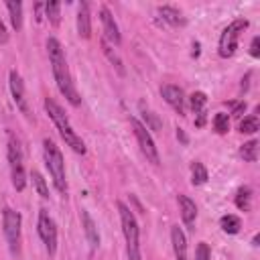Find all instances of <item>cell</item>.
<instances>
[{
    "instance_id": "30bf717a",
    "label": "cell",
    "mask_w": 260,
    "mask_h": 260,
    "mask_svg": "<svg viewBox=\"0 0 260 260\" xmlns=\"http://www.w3.org/2000/svg\"><path fill=\"white\" fill-rule=\"evenodd\" d=\"M8 85H10V93H12V100H14L16 108H18L24 116H28V102H26L24 83H22V77H20V73H18L16 69L10 71V75H8Z\"/></svg>"
},
{
    "instance_id": "6da1fadb",
    "label": "cell",
    "mask_w": 260,
    "mask_h": 260,
    "mask_svg": "<svg viewBox=\"0 0 260 260\" xmlns=\"http://www.w3.org/2000/svg\"><path fill=\"white\" fill-rule=\"evenodd\" d=\"M47 53H49L51 69H53V75H55L59 91L63 93V98L71 106L77 108L81 104V95L75 89V83H73V77H71V71H69V65H67V59H65V51H63L61 43L55 37L47 39Z\"/></svg>"
},
{
    "instance_id": "9a60e30c",
    "label": "cell",
    "mask_w": 260,
    "mask_h": 260,
    "mask_svg": "<svg viewBox=\"0 0 260 260\" xmlns=\"http://www.w3.org/2000/svg\"><path fill=\"white\" fill-rule=\"evenodd\" d=\"M79 217H81V228H83V232H85V238H87L89 246H91V248H98V246H100V234H98V225H95L93 217H91L85 209H81Z\"/></svg>"
},
{
    "instance_id": "4316f807",
    "label": "cell",
    "mask_w": 260,
    "mask_h": 260,
    "mask_svg": "<svg viewBox=\"0 0 260 260\" xmlns=\"http://www.w3.org/2000/svg\"><path fill=\"white\" fill-rule=\"evenodd\" d=\"M258 128H260L258 116H246V118L240 122V126H238V130H240L242 134H254Z\"/></svg>"
},
{
    "instance_id": "e0dca14e",
    "label": "cell",
    "mask_w": 260,
    "mask_h": 260,
    "mask_svg": "<svg viewBox=\"0 0 260 260\" xmlns=\"http://www.w3.org/2000/svg\"><path fill=\"white\" fill-rule=\"evenodd\" d=\"M158 14H160L162 20L169 22L171 26H183V24H185V18H183L181 10H177L175 6H169V4L158 6Z\"/></svg>"
},
{
    "instance_id": "f1b7e54d",
    "label": "cell",
    "mask_w": 260,
    "mask_h": 260,
    "mask_svg": "<svg viewBox=\"0 0 260 260\" xmlns=\"http://www.w3.org/2000/svg\"><path fill=\"white\" fill-rule=\"evenodd\" d=\"M142 118H144V126H146V130H160V120H158V116L154 114V112H150V110H142Z\"/></svg>"
},
{
    "instance_id": "3957f363",
    "label": "cell",
    "mask_w": 260,
    "mask_h": 260,
    "mask_svg": "<svg viewBox=\"0 0 260 260\" xmlns=\"http://www.w3.org/2000/svg\"><path fill=\"white\" fill-rule=\"evenodd\" d=\"M116 207H118V213H120L122 234H124V240H126V256H128V260H142V254H140V228H138V221H136L132 209H130L124 201H118Z\"/></svg>"
},
{
    "instance_id": "8fae6325",
    "label": "cell",
    "mask_w": 260,
    "mask_h": 260,
    "mask_svg": "<svg viewBox=\"0 0 260 260\" xmlns=\"http://www.w3.org/2000/svg\"><path fill=\"white\" fill-rule=\"evenodd\" d=\"M100 20H102V28H104V39L110 41L112 45H120V41H122L120 28H118L114 14L110 12L108 6H100Z\"/></svg>"
},
{
    "instance_id": "1f68e13d",
    "label": "cell",
    "mask_w": 260,
    "mask_h": 260,
    "mask_svg": "<svg viewBox=\"0 0 260 260\" xmlns=\"http://www.w3.org/2000/svg\"><path fill=\"white\" fill-rule=\"evenodd\" d=\"M230 106L234 108V110H232L234 116H242V112L246 110V102H230Z\"/></svg>"
},
{
    "instance_id": "8992f818",
    "label": "cell",
    "mask_w": 260,
    "mask_h": 260,
    "mask_svg": "<svg viewBox=\"0 0 260 260\" xmlns=\"http://www.w3.org/2000/svg\"><path fill=\"white\" fill-rule=\"evenodd\" d=\"M246 28H248V20H246V18H236L234 22H230V24L223 28V32H221V37H219V45H217L219 57L228 59V57H232V55L236 53L238 41H240V37H242V32H244Z\"/></svg>"
},
{
    "instance_id": "603a6c76",
    "label": "cell",
    "mask_w": 260,
    "mask_h": 260,
    "mask_svg": "<svg viewBox=\"0 0 260 260\" xmlns=\"http://www.w3.org/2000/svg\"><path fill=\"white\" fill-rule=\"evenodd\" d=\"M45 16L53 26H59L61 22V2H45Z\"/></svg>"
},
{
    "instance_id": "5b68a950",
    "label": "cell",
    "mask_w": 260,
    "mask_h": 260,
    "mask_svg": "<svg viewBox=\"0 0 260 260\" xmlns=\"http://www.w3.org/2000/svg\"><path fill=\"white\" fill-rule=\"evenodd\" d=\"M6 156H8L12 187H14L16 191H24V187H26V171H24V162H22V148H20V142H18L12 134L8 136Z\"/></svg>"
},
{
    "instance_id": "d590c367",
    "label": "cell",
    "mask_w": 260,
    "mask_h": 260,
    "mask_svg": "<svg viewBox=\"0 0 260 260\" xmlns=\"http://www.w3.org/2000/svg\"><path fill=\"white\" fill-rule=\"evenodd\" d=\"M258 240H260V238H258V234H256V236L252 238V246H258Z\"/></svg>"
},
{
    "instance_id": "2e32d148",
    "label": "cell",
    "mask_w": 260,
    "mask_h": 260,
    "mask_svg": "<svg viewBox=\"0 0 260 260\" xmlns=\"http://www.w3.org/2000/svg\"><path fill=\"white\" fill-rule=\"evenodd\" d=\"M171 242L177 260H187V238L179 225H171Z\"/></svg>"
},
{
    "instance_id": "4dcf8cb0",
    "label": "cell",
    "mask_w": 260,
    "mask_h": 260,
    "mask_svg": "<svg viewBox=\"0 0 260 260\" xmlns=\"http://www.w3.org/2000/svg\"><path fill=\"white\" fill-rule=\"evenodd\" d=\"M250 55H252L254 59L260 57V37H254V39H252V43H250Z\"/></svg>"
},
{
    "instance_id": "7c38bea8",
    "label": "cell",
    "mask_w": 260,
    "mask_h": 260,
    "mask_svg": "<svg viewBox=\"0 0 260 260\" xmlns=\"http://www.w3.org/2000/svg\"><path fill=\"white\" fill-rule=\"evenodd\" d=\"M160 93H162L165 102H167L179 116H183V112H185V93H183V89H181L179 85L167 83V85L160 87Z\"/></svg>"
},
{
    "instance_id": "f546056e",
    "label": "cell",
    "mask_w": 260,
    "mask_h": 260,
    "mask_svg": "<svg viewBox=\"0 0 260 260\" xmlns=\"http://www.w3.org/2000/svg\"><path fill=\"white\" fill-rule=\"evenodd\" d=\"M209 258H211V250L207 242H199L195 248V260H209Z\"/></svg>"
},
{
    "instance_id": "ba28073f",
    "label": "cell",
    "mask_w": 260,
    "mask_h": 260,
    "mask_svg": "<svg viewBox=\"0 0 260 260\" xmlns=\"http://www.w3.org/2000/svg\"><path fill=\"white\" fill-rule=\"evenodd\" d=\"M130 126H132V132H134V136H136V140H138V146H140L142 154L146 156V160L152 162V165H160V156H158L156 144H154L150 132L146 130V126H144L138 118H134V116L130 118Z\"/></svg>"
},
{
    "instance_id": "836d02e7",
    "label": "cell",
    "mask_w": 260,
    "mask_h": 260,
    "mask_svg": "<svg viewBox=\"0 0 260 260\" xmlns=\"http://www.w3.org/2000/svg\"><path fill=\"white\" fill-rule=\"evenodd\" d=\"M177 138H179V140H181L183 144H187V142H189V138H187V134H185V132H183L181 128H177Z\"/></svg>"
},
{
    "instance_id": "7402d4cb",
    "label": "cell",
    "mask_w": 260,
    "mask_h": 260,
    "mask_svg": "<svg viewBox=\"0 0 260 260\" xmlns=\"http://www.w3.org/2000/svg\"><path fill=\"white\" fill-rule=\"evenodd\" d=\"M100 43H102V51H104V55H106V57L110 59V63H112V65L118 69V73H120V75H124V73H126V69H124V63H122V59H120V57L114 53V49L108 45V41H106V39H102Z\"/></svg>"
},
{
    "instance_id": "83f0119b",
    "label": "cell",
    "mask_w": 260,
    "mask_h": 260,
    "mask_svg": "<svg viewBox=\"0 0 260 260\" xmlns=\"http://www.w3.org/2000/svg\"><path fill=\"white\" fill-rule=\"evenodd\" d=\"M213 128H215L217 134H225L230 130V116L223 114V112H217L213 116Z\"/></svg>"
},
{
    "instance_id": "44dd1931",
    "label": "cell",
    "mask_w": 260,
    "mask_h": 260,
    "mask_svg": "<svg viewBox=\"0 0 260 260\" xmlns=\"http://www.w3.org/2000/svg\"><path fill=\"white\" fill-rule=\"evenodd\" d=\"M250 201H252V189L250 187H240L236 191V197H234L236 207L242 209V211H250Z\"/></svg>"
},
{
    "instance_id": "52a82bcc",
    "label": "cell",
    "mask_w": 260,
    "mask_h": 260,
    "mask_svg": "<svg viewBox=\"0 0 260 260\" xmlns=\"http://www.w3.org/2000/svg\"><path fill=\"white\" fill-rule=\"evenodd\" d=\"M2 228H4V236H6L10 252L18 254V250H20V228H22L20 213L10 209V207H4L2 209Z\"/></svg>"
},
{
    "instance_id": "d6986e66",
    "label": "cell",
    "mask_w": 260,
    "mask_h": 260,
    "mask_svg": "<svg viewBox=\"0 0 260 260\" xmlns=\"http://www.w3.org/2000/svg\"><path fill=\"white\" fill-rule=\"evenodd\" d=\"M219 228L225 232V234H238L240 232V228H242V219L238 217V215H234V213H225V215H221V219H219Z\"/></svg>"
},
{
    "instance_id": "484cf974",
    "label": "cell",
    "mask_w": 260,
    "mask_h": 260,
    "mask_svg": "<svg viewBox=\"0 0 260 260\" xmlns=\"http://www.w3.org/2000/svg\"><path fill=\"white\" fill-rule=\"evenodd\" d=\"M30 179H32V187L37 189V193H39L43 199H47V197H49V187H47L45 177H43L39 171H32V173H30Z\"/></svg>"
},
{
    "instance_id": "e575fe53",
    "label": "cell",
    "mask_w": 260,
    "mask_h": 260,
    "mask_svg": "<svg viewBox=\"0 0 260 260\" xmlns=\"http://www.w3.org/2000/svg\"><path fill=\"white\" fill-rule=\"evenodd\" d=\"M199 55V43H193V57Z\"/></svg>"
},
{
    "instance_id": "7a4b0ae2",
    "label": "cell",
    "mask_w": 260,
    "mask_h": 260,
    "mask_svg": "<svg viewBox=\"0 0 260 260\" xmlns=\"http://www.w3.org/2000/svg\"><path fill=\"white\" fill-rule=\"evenodd\" d=\"M43 106H45V110H47L49 118L53 120V124H55L57 132H59V136L65 140V144H67V146H71V150H75L77 154H85V142H83V140H81V136L73 130V126H71L69 118L65 116L63 108H61L53 98H45Z\"/></svg>"
},
{
    "instance_id": "4fadbf2b",
    "label": "cell",
    "mask_w": 260,
    "mask_h": 260,
    "mask_svg": "<svg viewBox=\"0 0 260 260\" xmlns=\"http://www.w3.org/2000/svg\"><path fill=\"white\" fill-rule=\"evenodd\" d=\"M177 201H179V211H181L183 223L189 230H195L193 228L195 225V219H197V205H195V201L191 197H187V195H179Z\"/></svg>"
},
{
    "instance_id": "d4e9b609",
    "label": "cell",
    "mask_w": 260,
    "mask_h": 260,
    "mask_svg": "<svg viewBox=\"0 0 260 260\" xmlns=\"http://www.w3.org/2000/svg\"><path fill=\"white\" fill-rule=\"evenodd\" d=\"M205 104H207V95H205L203 91H193V93L189 95V106H191V110H193L195 114H203Z\"/></svg>"
},
{
    "instance_id": "ac0fdd59",
    "label": "cell",
    "mask_w": 260,
    "mask_h": 260,
    "mask_svg": "<svg viewBox=\"0 0 260 260\" xmlns=\"http://www.w3.org/2000/svg\"><path fill=\"white\" fill-rule=\"evenodd\" d=\"M6 8H8V14H10V22L16 30L22 28V2L18 0H10L6 2Z\"/></svg>"
},
{
    "instance_id": "d6a6232c",
    "label": "cell",
    "mask_w": 260,
    "mask_h": 260,
    "mask_svg": "<svg viewBox=\"0 0 260 260\" xmlns=\"http://www.w3.org/2000/svg\"><path fill=\"white\" fill-rule=\"evenodd\" d=\"M4 43H8V30H6L4 22L0 20V45H4Z\"/></svg>"
},
{
    "instance_id": "ffe728a7",
    "label": "cell",
    "mask_w": 260,
    "mask_h": 260,
    "mask_svg": "<svg viewBox=\"0 0 260 260\" xmlns=\"http://www.w3.org/2000/svg\"><path fill=\"white\" fill-rule=\"evenodd\" d=\"M207 179H209V175H207V169L203 167V162L193 160V162H191V183H193L195 187H199V185L207 183Z\"/></svg>"
},
{
    "instance_id": "9c48e42d",
    "label": "cell",
    "mask_w": 260,
    "mask_h": 260,
    "mask_svg": "<svg viewBox=\"0 0 260 260\" xmlns=\"http://www.w3.org/2000/svg\"><path fill=\"white\" fill-rule=\"evenodd\" d=\"M37 232L45 244V250L49 256H55L57 252V225H55V219L49 215L47 209H41L39 211V221H37Z\"/></svg>"
},
{
    "instance_id": "5bb4252c",
    "label": "cell",
    "mask_w": 260,
    "mask_h": 260,
    "mask_svg": "<svg viewBox=\"0 0 260 260\" xmlns=\"http://www.w3.org/2000/svg\"><path fill=\"white\" fill-rule=\"evenodd\" d=\"M77 32L81 39L91 37V16H89L87 2H79V6H77Z\"/></svg>"
},
{
    "instance_id": "277c9868",
    "label": "cell",
    "mask_w": 260,
    "mask_h": 260,
    "mask_svg": "<svg viewBox=\"0 0 260 260\" xmlns=\"http://www.w3.org/2000/svg\"><path fill=\"white\" fill-rule=\"evenodd\" d=\"M43 158H45V167L49 169V175L53 177V183H55L57 191L59 193H67V179H65L63 154H61L59 146L51 138H45L43 140Z\"/></svg>"
},
{
    "instance_id": "cb8c5ba5",
    "label": "cell",
    "mask_w": 260,
    "mask_h": 260,
    "mask_svg": "<svg viewBox=\"0 0 260 260\" xmlns=\"http://www.w3.org/2000/svg\"><path fill=\"white\" fill-rule=\"evenodd\" d=\"M240 156L248 162H254L258 158V142L256 140H248L240 146Z\"/></svg>"
}]
</instances>
